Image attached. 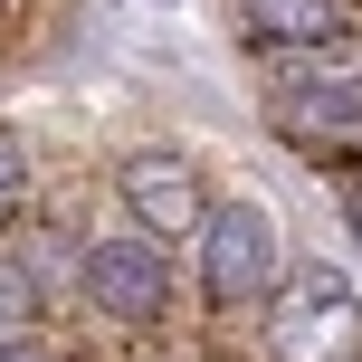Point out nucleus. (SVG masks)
I'll use <instances>...</instances> for the list:
<instances>
[{"instance_id": "f257e3e1", "label": "nucleus", "mask_w": 362, "mask_h": 362, "mask_svg": "<svg viewBox=\"0 0 362 362\" xmlns=\"http://www.w3.org/2000/svg\"><path fill=\"white\" fill-rule=\"evenodd\" d=\"M267 353L276 362H362V296L344 267H286L267 286Z\"/></svg>"}, {"instance_id": "f03ea898", "label": "nucleus", "mask_w": 362, "mask_h": 362, "mask_svg": "<svg viewBox=\"0 0 362 362\" xmlns=\"http://www.w3.org/2000/svg\"><path fill=\"white\" fill-rule=\"evenodd\" d=\"M276 210L267 200H229V210L200 219V286H210V305H257V296L276 286Z\"/></svg>"}, {"instance_id": "7ed1b4c3", "label": "nucleus", "mask_w": 362, "mask_h": 362, "mask_svg": "<svg viewBox=\"0 0 362 362\" xmlns=\"http://www.w3.org/2000/svg\"><path fill=\"white\" fill-rule=\"evenodd\" d=\"M76 276H86V305H95V315H115V325H163V315H172V257L153 248L144 229L95 238Z\"/></svg>"}, {"instance_id": "20e7f679", "label": "nucleus", "mask_w": 362, "mask_h": 362, "mask_svg": "<svg viewBox=\"0 0 362 362\" xmlns=\"http://www.w3.org/2000/svg\"><path fill=\"white\" fill-rule=\"evenodd\" d=\"M115 191H124L134 229H144L153 248H181V238H200V219H210V200H200V172L181 163V153H134V163L115 172Z\"/></svg>"}, {"instance_id": "39448f33", "label": "nucleus", "mask_w": 362, "mask_h": 362, "mask_svg": "<svg viewBox=\"0 0 362 362\" xmlns=\"http://www.w3.org/2000/svg\"><path fill=\"white\" fill-rule=\"evenodd\" d=\"M238 19H248V38H257V48H315V38L353 29V19H344V0H238Z\"/></svg>"}, {"instance_id": "423d86ee", "label": "nucleus", "mask_w": 362, "mask_h": 362, "mask_svg": "<svg viewBox=\"0 0 362 362\" xmlns=\"http://www.w3.org/2000/svg\"><path fill=\"white\" fill-rule=\"evenodd\" d=\"M29 325H38V276L0 257V344H29Z\"/></svg>"}, {"instance_id": "0eeeda50", "label": "nucleus", "mask_w": 362, "mask_h": 362, "mask_svg": "<svg viewBox=\"0 0 362 362\" xmlns=\"http://www.w3.org/2000/svg\"><path fill=\"white\" fill-rule=\"evenodd\" d=\"M19 210H29V144L0 124V229H10Z\"/></svg>"}, {"instance_id": "6e6552de", "label": "nucleus", "mask_w": 362, "mask_h": 362, "mask_svg": "<svg viewBox=\"0 0 362 362\" xmlns=\"http://www.w3.org/2000/svg\"><path fill=\"white\" fill-rule=\"evenodd\" d=\"M344 229H353V248H362V181L344 191Z\"/></svg>"}, {"instance_id": "1a4fd4ad", "label": "nucleus", "mask_w": 362, "mask_h": 362, "mask_svg": "<svg viewBox=\"0 0 362 362\" xmlns=\"http://www.w3.org/2000/svg\"><path fill=\"white\" fill-rule=\"evenodd\" d=\"M0 362H57L48 344H0Z\"/></svg>"}]
</instances>
